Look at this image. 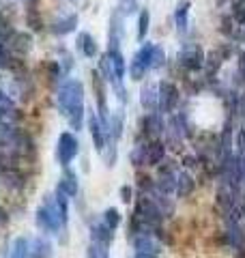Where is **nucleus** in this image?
I'll list each match as a JSON object with an SVG mask.
<instances>
[{
    "mask_svg": "<svg viewBox=\"0 0 245 258\" xmlns=\"http://www.w3.org/2000/svg\"><path fill=\"white\" fill-rule=\"evenodd\" d=\"M149 20H151V15L149 11H140V22H138V39H144L146 35V28H149Z\"/></svg>",
    "mask_w": 245,
    "mask_h": 258,
    "instance_id": "13",
    "label": "nucleus"
},
{
    "mask_svg": "<svg viewBox=\"0 0 245 258\" xmlns=\"http://www.w3.org/2000/svg\"><path fill=\"white\" fill-rule=\"evenodd\" d=\"M80 153V142L71 132H63L58 136V147H56V155H58L60 166L67 168Z\"/></svg>",
    "mask_w": 245,
    "mask_h": 258,
    "instance_id": "3",
    "label": "nucleus"
},
{
    "mask_svg": "<svg viewBox=\"0 0 245 258\" xmlns=\"http://www.w3.org/2000/svg\"><path fill=\"white\" fill-rule=\"evenodd\" d=\"M140 103H142V108H144L146 112H151V110L157 108V103H159V91H157V84H155V82L142 86Z\"/></svg>",
    "mask_w": 245,
    "mask_h": 258,
    "instance_id": "5",
    "label": "nucleus"
},
{
    "mask_svg": "<svg viewBox=\"0 0 245 258\" xmlns=\"http://www.w3.org/2000/svg\"><path fill=\"white\" fill-rule=\"evenodd\" d=\"M134 258H157V245L149 237H140L134 245Z\"/></svg>",
    "mask_w": 245,
    "mask_h": 258,
    "instance_id": "6",
    "label": "nucleus"
},
{
    "mask_svg": "<svg viewBox=\"0 0 245 258\" xmlns=\"http://www.w3.org/2000/svg\"><path fill=\"white\" fill-rule=\"evenodd\" d=\"M103 224L108 226L110 230H116V228H118V224H120V213H118V209L110 207L108 211L103 213Z\"/></svg>",
    "mask_w": 245,
    "mask_h": 258,
    "instance_id": "12",
    "label": "nucleus"
},
{
    "mask_svg": "<svg viewBox=\"0 0 245 258\" xmlns=\"http://www.w3.org/2000/svg\"><path fill=\"white\" fill-rule=\"evenodd\" d=\"M58 191L60 194H65L67 198H73L78 194V181H76V174L73 172H67V176L60 181V185H58Z\"/></svg>",
    "mask_w": 245,
    "mask_h": 258,
    "instance_id": "10",
    "label": "nucleus"
},
{
    "mask_svg": "<svg viewBox=\"0 0 245 258\" xmlns=\"http://www.w3.org/2000/svg\"><path fill=\"white\" fill-rule=\"evenodd\" d=\"M78 50L84 56H88V58L97 56V43H95V39L88 35V32H80L78 35Z\"/></svg>",
    "mask_w": 245,
    "mask_h": 258,
    "instance_id": "8",
    "label": "nucleus"
},
{
    "mask_svg": "<svg viewBox=\"0 0 245 258\" xmlns=\"http://www.w3.org/2000/svg\"><path fill=\"white\" fill-rule=\"evenodd\" d=\"M86 125H88V132H91V138H93L95 149L101 153L105 149V144H108V132L103 129L101 120L97 118V114H95L93 110L86 112Z\"/></svg>",
    "mask_w": 245,
    "mask_h": 258,
    "instance_id": "4",
    "label": "nucleus"
},
{
    "mask_svg": "<svg viewBox=\"0 0 245 258\" xmlns=\"http://www.w3.org/2000/svg\"><path fill=\"white\" fill-rule=\"evenodd\" d=\"M30 256V241L26 237H18L13 241L11 258H28Z\"/></svg>",
    "mask_w": 245,
    "mask_h": 258,
    "instance_id": "9",
    "label": "nucleus"
},
{
    "mask_svg": "<svg viewBox=\"0 0 245 258\" xmlns=\"http://www.w3.org/2000/svg\"><path fill=\"white\" fill-rule=\"evenodd\" d=\"M187 13H190V3L187 0H183V3H178L176 7V13H174V18H176V26L185 30L187 28Z\"/></svg>",
    "mask_w": 245,
    "mask_h": 258,
    "instance_id": "11",
    "label": "nucleus"
},
{
    "mask_svg": "<svg viewBox=\"0 0 245 258\" xmlns=\"http://www.w3.org/2000/svg\"><path fill=\"white\" fill-rule=\"evenodd\" d=\"M30 258H52V243L45 237L30 241Z\"/></svg>",
    "mask_w": 245,
    "mask_h": 258,
    "instance_id": "7",
    "label": "nucleus"
},
{
    "mask_svg": "<svg viewBox=\"0 0 245 258\" xmlns=\"http://www.w3.org/2000/svg\"><path fill=\"white\" fill-rule=\"evenodd\" d=\"M58 108L63 112V116L67 118V123L71 125V129H82L84 127V86H82L80 80H65L60 91H58Z\"/></svg>",
    "mask_w": 245,
    "mask_h": 258,
    "instance_id": "1",
    "label": "nucleus"
},
{
    "mask_svg": "<svg viewBox=\"0 0 245 258\" xmlns=\"http://www.w3.org/2000/svg\"><path fill=\"white\" fill-rule=\"evenodd\" d=\"M163 64V50L159 45L155 43H142V47L136 52V56L132 58V62H129V76H132V80H136V82H140V80L146 78V74L153 69H159Z\"/></svg>",
    "mask_w": 245,
    "mask_h": 258,
    "instance_id": "2",
    "label": "nucleus"
}]
</instances>
